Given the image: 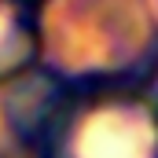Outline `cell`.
<instances>
[{"instance_id": "6da1fadb", "label": "cell", "mask_w": 158, "mask_h": 158, "mask_svg": "<svg viewBox=\"0 0 158 158\" xmlns=\"http://www.w3.org/2000/svg\"><path fill=\"white\" fill-rule=\"evenodd\" d=\"M11 4H40V0H11Z\"/></svg>"}]
</instances>
